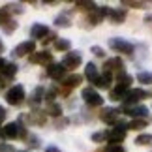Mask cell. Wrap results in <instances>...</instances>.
Returning <instances> with one entry per match:
<instances>
[{
    "label": "cell",
    "mask_w": 152,
    "mask_h": 152,
    "mask_svg": "<svg viewBox=\"0 0 152 152\" xmlns=\"http://www.w3.org/2000/svg\"><path fill=\"white\" fill-rule=\"evenodd\" d=\"M64 73H66V68L62 66V64H49V68H47V75L51 79H55V81H60L64 77Z\"/></svg>",
    "instance_id": "4fadbf2b"
},
{
    "label": "cell",
    "mask_w": 152,
    "mask_h": 152,
    "mask_svg": "<svg viewBox=\"0 0 152 152\" xmlns=\"http://www.w3.org/2000/svg\"><path fill=\"white\" fill-rule=\"evenodd\" d=\"M90 51H92V55H96V56H100V58L105 56V51H103L102 47H98V45H94V47H92Z\"/></svg>",
    "instance_id": "74e56055"
},
{
    "label": "cell",
    "mask_w": 152,
    "mask_h": 152,
    "mask_svg": "<svg viewBox=\"0 0 152 152\" xmlns=\"http://www.w3.org/2000/svg\"><path fill=\"white\" fill-rule=\"evenodd\" d=\"M4 66H6V62L2 60V58H0V68H4Z\"/></svg>",
    "instance_id": "f6af8a7d"
},
{
    "label": "cell",
    "mask_w": 152,
    "mask_h": 152,
    "mask_svg": "<svg viewBox=\"0 0 152 152\" xmlns=\"http://www.w3.org/2000/svg\"><path fill=\"white\" fill-rule=\"evenodd\" d=\"M4 51V45H2V42H0V53H2Z\"/></svg>",
    "instance_id": "bcb514c9"
},
{
    "label": "cell",
    "mask_w": 152,
    "mask_h": 152,
    "mask_svg": "<svg viewBox=\"0 0 152 152\" xmlns=\"http://www.w3.org/2000/svg\"><path fill=\"white\" fill-rule=\"evenodd\" d=\"M53 55L49 51H42V53H32L30 55V62L32 64H51Z\"/></svg>",
    "instance_id": "9a60e30c"
},
{
    "label": "cell",
    "mask_w": 152,
    "mask_h": 152,
    "mask_svg": "<svg viewBox=\"0 0 152 152\" xmlns=\"http://www.w3.org/2000/svg\"><path fill=\"white\" fill-rule=\"evenodd\" d=\"M28 145H30L32 148H38L39 147V139L38 137H30V143H28Z\"/></svg>",
    "instance_id": "ab89813d"
},
{
    "label": "cell",
    "mask_w": 152,
    "mask_h": 152,
    "mask_svg": "<svg viewBox=\"0 0 152 152\" xmlns=\"http://www.w3.org/2000/svg\"><path fill=\"white\" fill-rule=\"evenodd\" d=\"M6 102L10 105H21L25 102V88H23L21 85L11 86V88L6 92Z\"/></svg>",
    "instance_id": "7a4b0ae2"
},
{
    "label": "cell",
    "mask_w": 152,
    "mask_h": 152,
    "mask_svg": "<svg viewBox=\"0 0 152 152\" xmlns=\"http://www.w3.org/2000/svg\"><path fill=\"white\" fill-rule=\"evenodd\" d=\"M42 100H43V86H38V88H34V92H32V102L39 103Z\"/></svg>",
    "instance_id": "83f0119b"
},
{
    "label": "cell",
    "mask_w": 152,
    "mask_h": 152,
    "mask_svg": "<svg viewBox=\"0 0 152 152\" xmlns=\"http://www.w3.org/2000/svg\"><path fill=\"white\" fill-rule=\"evenodd\" d=\"M107 13H109V8H107V6H98L96 10L90 11L88 21L92 23V25H98V23H102L103 17H107Z\"/></svg>",
    "instance_id": "8fae6325"
},
{
    "label": "cell",
    "mask_w": 152,
    "mask_h": 152,
    "mask_svg": "<svg viewBox=\"0 0 152 152\" xmlns=\"http://www.w3.org/2000/svg\"><path fill=\"white\" fill-rule=\"evenodd\" d=\"M45 152H60L56 147H49V148H45Z\"/></svg>",
    "instance_id": "ee69618b"
},
{
    "label": "cell",
    "mask_w": 152,
    "mask_h": 152,
    "mask_svg": "<svg viewBox=\"0 0 152 152\" xmlns=\"http://www.w3.org/2000/svg\"><path fill=\"white\" fill-rule=\"evenodd\" d=\"M124 6H130V8H147V4L145 2H135V0H128V2H122Z\"/></svg>",
    "instance_id": "836d02e7"
},
{
    "label": "cell",
    "mask_w": 152,
    "mask_h": 152,
    "mask_svg": "<svg viewBox=\"0 0 152 152\" xmlns=\"http://www.w3.org/2000/svg\"><path fill=\"white\" fill-rule=\"evenodd\" d=\"M77 8H79V10H83V11H88V13H90V11H92V10H96L98 6H96L94 2H77Z\"/></svg>",
    "instance_id": "f1b7e54d"
},
{
    "label": "cell",
    "mask_w": 152,
    "mask_h": 152,
    "mask_svg": "<svg viewBox=\"0 0 152 152\" xmlns=\"http://www.w3.org/2000/svg\"><path fill=\"white\" fill-rule=\"evenodd\" d=\"M85 75H86V79L88 81H92V83H94V81L100 77V73H98V68H96V64H92V62H88L86 64V68H85Z\"/></svg>",
    "instance_id": "ffe728a7"
},
{
    "label": "cell",
    "mask_w": 152,
    "mask_h": 152,
    "mask_svg": "<svg viewBox=\"0 0 152 152\" xmlns=\"http://www.w3.org/2000/svg\"><path fill=\"white\" fill-rule=\"evenodd\" d=\"M118 109H113V107H105L102 113H100V118L105 122V124H116L118 122Z\"/></svg>",
    "instance_id": "9c48e42d"
},
{
    "label": "cell",
    "mask_w": 152,
    "mask_h": 152,
    "mask_svg": "<svg viewBox=\"0 0 152 152\" xmlns=\"http://www.w3.org/2000/svg\"><path fill=\"white\" fill-rule=\"evenodd\" d=\"M55 38H56V34H51V36H47V38L43 39V45H47V43H49V42H53ZM55 42H56V39H55Z\"/></svg>",
    "instance_id": "b9f144b4"
},
{
    "label": "cell",
    "mask_w": 152,
    "mask_h": 152,
    "mask_svg": "<svg viewBox=\"0 0 152 152\" xmlns=\"http://www.w3.org/2000/svg\"><path fill=\"white\" fill-rule=\"evenodd\" d=\"M0 137L4 139H15V137H26V130L19 126L17 122H10L4 128H0Z\"/></svg>",
    "instance_id": "6da1fadb"
},
{
    "label": "cell",
    "mask_w": 152,
    "mask_h": 152,
    "mask_svg": "<svg viewBox=\"0 0 152 152\" xmlns=\"http://www.w3.org/2000/svg\"><path fill=\"white\" fill-rule=\"evenodd\" d=\"M30 118H32V122H38V124H43V122H45V115L42 113V111H39V115H32Z\"/></svg>",
    "instance_id": "8d00e7d4"
},
{
    "label": "cell",
    "mask_w": 152,
    "mask_h": 152,
    "mask_svg": "<svg viewBox=\"0 0 152 152\" xmlns=\"http://www.w3.org/2000/svg\"><path fill=\"white\" fill-rule=\"evenodd\" d=\"M109 47L116 53H122V55H130V56L133 55V45L130 42H126V39H122V38H111Z\"/></svg>",
    "instance_id": "3957f363"
},
{
    "label": "cell",
    "mask_w": 152,
    "mask_h": 152,
    "mask_svg": "<svg viewBox=\"0 0 152 152\" xmlns=\"http://www.w3.org/2000/svg\"><path fill=\"white\" fill-rule=\"evenodd\" d=\"M8 23H10V13H8V11H6V8H2V10H0V25H8Z\"/></svg>",
    "instance_id": "d6a6232c"
},
{
    "label": "cell",
    "mask_w": 152,
    "mask_h": 152,
    "mask_svg": "<svg viewBox=\"0 0 152 152\" xmlns=\"http://www.w3.org/2000/svg\"><path fill=\"white\" fill-rule=\"evenodd\" d=\"M135 143L139 147H148V145H152V133H141V135L135 139Z\"/></svg>",
    "instance_id": "cb8c5ba5"
},
{
    "label": "cell",
    "mask_w": 152,
    "mask_h": 152,
    "mask_svg": "<svg viewBox=\"0 0 152 152\" xmlns=\"http://www.w3.org/2000/svg\"><path fill=\"white\" fill-rule=\"evenodd\" d=\"M30 36L32 38H47L49 36V26L42 25V23H36V25L30 28Z\"/></svg>",
    "instance_id": "e0dca14e"
},
{
    "label": "cell",
    "mask_w": 152,
    "mask_h": 152,
    "mask_svg": "<svg viewBox=\"0 0 152 152\" xmlns=\"http://www.w3.org/2000/svg\"><path fill=\"white\" fill-rule=\"evenodd\" d=\"M107 139V132H98V133H92V141L94 143H102Z\"/></svg>",
    "instance_id": "4dcf8cb0"
},
{
    "label": "cell",
    "mask_w": 152,
    "mask_h": 152,
    "mask_svg": "<svg viewBox=\"0 0 152 152\" xmlns=\"http://www.w3.org/2000/svg\"><path fill=\"white\" fill-rule=\"evenodd\" d=\"M6 11H8V13H10V11H11V13H21L23 8L17 6V4H8V6H6Z\"/></svg>",
    "instance_id": "d590c367"
},
{
    "label": "cell",
    "mask_w": 152,
    "mask_h": 152,
    "mask_svg": "<svg viewBox=\"0 0 152 152\" xmlns=\"http://www.w3.org/2000/svg\"><path fill=\"white\" fill-rule=\"evenodd\" d=\"M105 72H109V73H120V72H124V62H122V58L118 56H115V58H109V60H105Z\"/></svg>",
    "instance_id": "30bf717a"
},
{
    "label": "cell",
    "mask_w": 152,
    "mask_h": 152,
    "mask_svg": "<svg viewBox=\"0 0 152 152\" xmlns=\"http://www.w3.org/2000/svg\"><path fill=\"white\" fill-rule=\"evenodd\" d=\"M55 25L56 26H69V25H72V23H69V15L68 13H60L55 19Z\"/></svg>",
    "instance_id": "d4e9b609"
},
{
    "label": "cell",
    "mask_w": 152,
    "mask_h": 152,
    "mask_svg": "<svg viewBox=\"0 0 152 152\" xmlns=\"http://www.w3.org/2000/svg\"><path fill=\"white\" fill-rule=\"evenodd\" d=\"M124 113L133 118H145L148 115V109L145 105H124Z\"/></svg>",
    "instance_id": "ba28073f"
},
{
    "label": "cell",
    "mask_w": 152,
    "mask_h": 152,
    "mask_svg": "<svg viewBox=\"0 0 152 152\" xmlns=\"http://www.w3.org/2000/svg\"><path fill=\"white\" fill-rule=\"evenodd\" d=\"M47 113H49V115H53V116H60L62 109H60V105H56V103H49V109H47Z\"/></svg>",
    "instance_id": "f546056e"
},
{
    "label": "cell",
    "mask_w": 152,
    "mask_h": 152,
    "mask_svg": "<svg viewBox=\"0 0 152 152\" xmlns=\"http://www.w3.org/2000/svg\"><path fill=\"white\" fill-rule=\"evenodd\" d=\"M6 115H8V113H6V109L0 105V126H2V122L6 120Z\"/></svg>",
    "instance_id": "60d3db41"
},
{
    "label": "cell",
    "mask_w": 152,
    "mask_h": 152,
    "mask_svg": "<svg viewBox=\"0 0 152 152\" xmlns=\"http://www.w3.org/2000/svg\"><path fill=\"white\" fill-rule=\"evenodd\" d=\"M126 124H122V122H118V126L116 128H111V130L107 132V139L111 145H118L126 139Z\"/></svg>",
    "instance_id": "277c9868"
},
{
    "label": "cell",
    "mask_w": 152,
    "mask_h": 152,
    "mask_svg": "<svg viewBox=\"0 0 152 152\" xmlns=\"http://www.w3.org/2000/svg\"><path fill=\"white\" fill-rule=\"evenodd\" d=\"M124 96H126V90L118 88V86L109 92V100H113V102H120V100H124Z\"/></svg>",
    "instance_id": "7402d4cb"
},
{
    "label": "cell",
    "mask_w": 152,
    "mask_h": 152,
    "mask_svg": "<svg viewBox=\"0 0 152 152\" xmlns=\"http://www.w3.org/2000/svg\"><path fill=\"white\" fill-rule=\"evenodd\" d=\"M83 100L90 105V107H100V105H103V98L98 94V92L94 88H85L83 90Z\"/></svg>",
    "instance_id": "8992f818"
},
{
    "label": "cell",
    "mask_w": 152,
    "mask_h": 152,
    "mask_svg": "<svg viewBox=\"0 0 152 152\" xmlns=\"http://www.w3.org/2000/svg\"><path fill=\"white\" fill-rule=\"evenodd\" d=\"M81 60H83V56H81V53L77 51H72V53H66L64 55V60H62V66L68 68V69H75L81 64Z\"/></svg>",
    "instance_id": "52a82bcc"
},
{
    "label": "cell",
    "mask_w": 152,
    "mask_h": 152,
    "mask_svg": "<svg viewBox=\"0 0 152 152\" xmlns=\"http://www.w3.org/2000/svg\"><path fill=\"white\" fill-rule=\"evenodd\" d=\"M148 94L143 88H130V90L126 92V96H124V105H135L137 102L145 100Z\"/></svg>",
    "instance_id": "5b68a950"
},
{
    "label": "cell",
    "mask_w": 152,
    "mask_h": 152,
    "mask_svg": "<svg viewBox=\"0 0 152 152\" xmlns=\"http://www.w3.org/2000/svg\"><path fill=\"white\" fill-rule=\"evenodd\" d=\"M111 81H113V73L103 72V75H100V77L94 81V86H98V88H109Z\"/></svg>",
    "instance_id": "ac0fdd59"
},
{
    "label": "cell",
    "mask_w": 152,
    "mask_h": 152,
    "mask_svg": "<svg viewBox=\"0 0 152 152\" xmlns=\"http://www.w3.org/2000/svg\"><path fill=\"white\" fill-rule=\"evenodd\" d=\"M34 49H36V43H34V42H23L21 45H17V47H15V56L32 55Z\"/></svg>",
    "instance_id": "2e32d148"
},
{
    "label": "cell",
    "mask_w": 152,
    "mask_h": 152,
    "mask_svg": "<svg viewBox=\"0 0 152 152\" xmlns=\"http://www.w3.org/2000/svg\"><path fill=\"white\" fill-rule=\"evenodd\" d=\"M81 81H83V77L77 75V73H73V75H69V77H66V81H64V88L72 90V88H75V86L81 85Z\"/></svg>",
    "instance_id": "d6986e66"
},
{
    "label": "cell",
    "mask_w": 152,
    "mask_h": 152,
    "mask_svg": "<svg viewBox=\"0 0 152 152\" xmlns=\"http://www.w3.org/2000/svg\"><path fill=\"white\" fill-rule=\"evenodd\" d=\"M66 124H68V120H64V118H62V120H58V124H56V126H58V128H62V126H66Z\"/></svg>",
    "instance_id": "7bdbcfd3"
},
{
    "label": "cell",
    "mask_w": 152,
    "mask_h": 152,
    "mask_svg": "<svg viewBox=\"0 0 152 152\" xmlns=\"http://www.w3.org/2000/svg\"><path fill=\"white\" fill-rule=\"evenodd\" d=\"M132 83H133V77L132 75H128V73H124V72H120V73H116V86L118 88H122V90H130V86H132Z\"/></svg>",
    "instance_id": "5bb4252c"
},
{
    "label": "cell",
    "mask_w": 152,
    "mask_h": 152,
    "mask_svg": "<svg viewBox=\"0 0 152 152\" xmlns=\"http://www.w3.org/2000/svg\"><path fill=\"white\" fill-rule=\"evenodd\" d=\"M109 21L113 23V25H120V23H124L126 21V10H122V8H115V10H109Z\"/></svg>",
    "instance_id": "7c38bea8"
},
{
    "label": "cell",
    "mask_w": 152,
    "mask_h": 152,
    "mask_svg": "<svg viewBox=\"0 0 152 152\" xmlns=\"http://www.w3.org/2000/svg\"><path fill=\"white\" fill-rule=\"evenodd\" d=\"M15 73H17V66H15L13 62H10V64H6V66H4L2 79H6V81H8V79H11V77H13Z\"/></svg>",
    "instance_id": "44dd1931"
},
{
    "label": "cell",
    "mask_w": 152,
    "mask_h": 152,
    "mask_svg": "<svg viewBox=\"0 0 152 152\" xmlns=\"http://www.w3.org/2000/svg\"><path fill=\"white\" fill-rule=\"evenodd\" d=\"M0 152H15V148L11 145H0Z\"/></svg>",
    "instance_id": "f35d334b"
},
{
    "label": "cell",
    "mask_w": 152,
    "mask_h": 152,
    "mask_svg": "<svg viewBox=\"0 0 152 152\" xmlns=\"http://www.w3.org/2000/svg\"><path fill=\"white\" fill-rule=\"evenodd\" d=\"M128 128L139 132V130H143V128H147V120H145V118H133L130 124H128Z\"/></svg>",
    "instance_id": "603a6c76"
},
{
    "label": "cell",
    "mask_w": 152,
    "mask_h": 152,
    "mask_svg": "<svg viewBox=\"0 0 152 152\" xmlns=\"http://www.w3.org/2000/svg\"><path fill=\"white\" fill-rule=\"evenodd\" d=\"M23 152H26V150H23Z\"/></svg>",
    "instance_id": "7dc6e473"
},
{
    "label": "cell",
    "mask_w": 152,
    "mask_h": 152,
    "mask_svg": "<svg viewBox=\"0 0 152 152\" xmlns=\"http://www.w3.org/2000/svg\"><path fill=\"white\" fill-rule=\"evenodd\" d=\"M69 47H72L69 39H56L55 42V49L56 51H69Z\"/></svg>",
    "instance_id": "484cf974"
},
{
    "label": "cell",
    "mask_w": 152,
    "mask_h": 152,
    "mask_svg": "<svg viewBox=\"0 0 152 152\" xmlns=\"http://www.w3.org/2000/svg\"><path fill=\"white\" fill-rule=\"evenodd\" d=\"M137 79H139V83L152 85V73H150V72H139V73H137Z\"/></svg>",
    "instance_id": "4316f807"
},
{
    "label": "cell",
    "mask_w": 152,
    "mask_h": 152,
    "mask_svg": "<svg viewBox=\"0 0 152 152\" xmlns=\"http://www.w3.org/2000/svg\"><path fill=\"white\" fill-rule=\"evenodd\" d=\"M103 152H126L122 145H107V147L103 148Z\"/></svg>",
    "instance_id": "1f68e13d"
},
{
    "label": "cell",
    "mask_w": 152,
    "mask_h": 152,
    "mask_svg": "<svg viewBox=\"0 0 152 152\" xmlns=\"http://www.w3.org/2000/svg\"><path fill=\"white\" fill-rule=\"evenodd\" d=\"M15 28H17V23H15V21H10L8 25H4V26H2V30H4L6 34H11V32L15 30Z\"/></svg>",
    "instance_id": "e575fe53"
}]
</instances>
